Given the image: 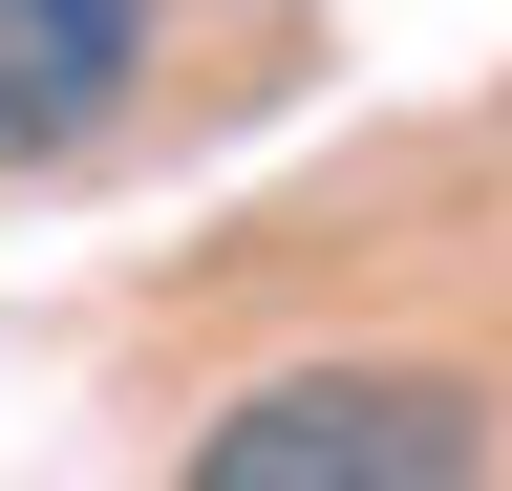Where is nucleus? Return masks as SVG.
Instances as JSON below:
<instances>
[{"label":"nucleus","instance_id":"nucleus-1","mask_svg":"<svg viewBox=\"0 0 512 491\" xmlns=\"http://www.w3.org/2000/svg\"><path fill=\"white\" fill-rule=\"evenodd\" d=\"M491 385L470 363H256L192 427V491H470Z\"/></svg>","mask_w":512,"mask_h":491},{"label":"nucleus","instance_id":"nucleus-2","mask_svg":"<svg viewBox=\"0 0 512 491\" xmlns=\"http://www.w3.org/2000/svg\"><path fill=\"white\" fill-rule=\"evenodd\" d=\"M150 86V0H0V171H64Z\"/></svg>","mask_w":512,"mask_h":491}]
</instances>
